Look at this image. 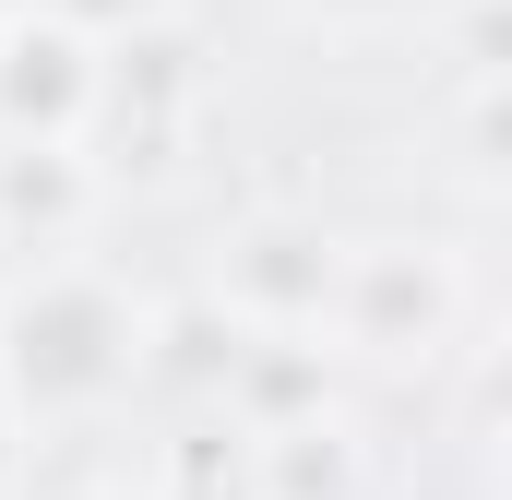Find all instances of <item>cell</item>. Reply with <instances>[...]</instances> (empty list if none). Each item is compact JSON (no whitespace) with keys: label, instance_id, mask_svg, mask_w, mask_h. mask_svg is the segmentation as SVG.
Instances as JSON below:
<instances>
[{"label":"cell","instance_id":"cell-3","mask_svg":"<svg viewBox=\"0 0 512 500\" xmlns=\"http://www.w3.org/2000/svg\"><path fill=\"white\" fill-rule=\"evenodd\" d=\"M334 286H346V250L322 239V227H251V239L215 262V298H227L251 334H298V322H322Z\"/></svg>","mask_w":512,"mask_h":500},{"label":"cell","instance_id":"cell-2","mask_svg":"<svg viewBox=\"0 0 512 500\" xmlns=\"http://www.w3.org/2000/svg\"><path fill=\"white\" fill-rule=\"evenodd\" d=\"M465 286L441 250H346V286H334V334L358 358H429L453 334Z\"/></svg>","mask_w":512,"mask_h":500},{"label":"cell","instance_id":"cell-1","mask_svg":"<svg viewBox=\"0 0 512 500\" xmlns=\"http://www.w3.org/2000/svg\"><path fill=\"white\" fill-rule=\"evenodd\" d=\"M131 370H143V310L108 274L48 262L36 286L0 298V381L24 417H96L108 393H131Z\"/></svg>","mask_w":512,"mask_h":500},{"label":"cell","instance_id":"cell-7","mask_svg":"<svg viewBox=\"0 0 512 500\" xmlns=\"http://www.w3.org/2000/svg\"><path fill=\"white\" fill-rule=\"evenodd\" d=\"M465 131H477V167H489V179H512V84H477Z\"/></svg>","mask_w":512,"mask_h":500},{"label":"cell","instance_id":"cell-6","mask_svg":"<svg viewBox=\"0 0 512 500\" xmlns=\"http://www.w3.org/2000/svg\"><path fill=\"white\" fill-rule=\"evenodd\" d=\"M453 48L477 60V84H512V0H465L453 12Z\"/></svg>","mask_w":512,"mask_h":500},{"label":"cell","instance_id":"cell-8","mask_svg":"<svg viewBox=\"0 0 512 500\" xmlns=\"http://www.w3.org/2000/svg\"><path fill=\"white\" fill-rule=\"evenodd\" d=\"M310 12H334V24H382V12H417V0H310Z\"/></svg>","mask_w":512,"mask_h":500},{"label":"cell","instance_id":"cell-5","mask_svg":"<svg viewBox=\"0 0 512 500\" xmlns=\"http://www.w3.org/2000/svg\"><path fill=\"white\" fill-rule=\"evenodd\" d=\"M96 215V167L72 155V143H0V227L12 239H36V250H60L72 227Z\"/></svg>","mask_w":512,"mask_h":500},{"label":"cell","instance_id":"cell-4","mask_svg":"<svg viewBox=\"0 0 512 500\" xmlns=\"http://www.w3.org/2000/svg\"><path fill=\"white\" fill-rule=\"evenodd\" d=\"M108 96V60L72 36V24H0V143H72V120Z\"/></svg>","mask_w":512,"mask_h":500}]
</instances>
